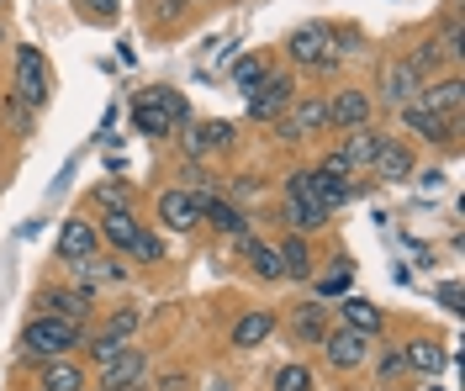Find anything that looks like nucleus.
Instances as JSON below:
<instances>
[{
  "label": "nucleus",
  "instance_id": "22",
  "mask_svg": "<svg viewBox=\"0 0 465 391\" xmlns=\"http://www.w3.org/2000/svg\"><path fill=\"white\" fill-rule=\"evenodd\" d=\"M376 175H381L386 185L412 181V153H407L397 138H386V143H381V153H376Z\"/></svg>",
  "mask_w": 465,
  "mask_h": 391
},
{
  "label": "nucleus",
  "instance_id": "39",
  "mask_svg": "<svg viewBox=\"0 0 465 391\" xmlns=\"http://www.w3.org/2000/svg\"><path fill=\"white\" fill-rule=\"evenodd\" d=\"M376 376H381V386H386V381H397V376H407V360H402V349H386V355L376 360Z\"/></svg>",
  "mask_w": 465,
  "mask_h": 391
},
{
  "label": "nucleus",
  "instance_id": "34",
  "mask_svg": "<svg viewBox=\"0 0 465 391\" xmlns=\"http://www.w3.org/2000/svg\"><path fill=\"white\" fill-rule=\"evenodd\" d=\"M270 74H275V69H270L264 59H243V64H238V74H232V80H238V91H243V95H254V91L264 85V80H270Z\"/></svg>",
  "mask_w": 465,
  "mask_h": 391
},
{
  "label": "nucleus",
  "instance_id": "17",
  "mask_svg": "<svg viewBox=\"0 0 465 391\" xmlns=\"http://www.w3.org/2000/svg\"><path fill=\"white\" fill-rule=\"evenodd\" d=\"M238 249H243V265L260 275V280H286L275 243H264V239H254V233H243V239H238Z\"/></svg>",
  "mask_w": 465,
  "mask_h": 391
},
{
  "label": "nucleus",
  "instance_id": "45",
  "mask_svg": "<svg viewBox=\"0 0 465 391\" xmlns=\"http://www.w3.org/2000/svg\"><path fill=\"white\" fill-rule=\"evenodd\" d=\"M185 386H191L185 376H164V381H159V391H185Z\"/></svg>",
  "mask_w": 465,
  "mask_h": 391
},
{
  "label": "nucleus",
  "instance_id": "35",
  "mask_svg": "<svg viewBox=\"0 0 465 391\" xmlns=\"http://www.w3.org/2000/svg\"><path fill=\"white\" fill-rule=\"evenodd\" d=\"M122 349H133V344H127V338H116V333H95V338H90V360H95V365H112Z\"/></svg>",
  "mask_w": 465,
  "mask_h": 391
},
{
  "label": "nucleus",
  "instance_id": "10",
  "mask_svg": "<svg viewBox=\"0 0 465 391\" xmlns=\"http://www.w3.org/2000/svg\"><path fill=\"white\" fill-rule=\"evenodd\" d=\"M159 222L174 228V233H191L202 228V207H196V191L174 185V191H159Z\"/></svg>",
  "mask_w": 465,
  "mask_h": 391
},
{
  "label": "nucleus",
  "instance_id": "25",
  "mask_svg": "<svg viewBox=\"0 0 465 391\" xmlns=\"http://www.w3.org/2000/svg\"><path fill=\"white\" fill-rule=\"evenodd\" d=\"M312 196H318V207L333 217L339 207H349V201H354V185H349V181H333V175H318V170H312Z\"/></svg>",
  "mask_w": 465,
  "mask_h": 391
},
{
  "label": "nucleus",
  "instance_id": "33",
  "mask_svg": "<svg viewBox=\"0 0 465 391\" xmlns=\"http://www.w3.org/2000/svg\"><path fill=\"white\" fill-rule=\"evenodd\" d=\"M95 207H101V211H133V185H127V181L95 185Z\"/></svg>",
  "mask_w": 465,
  "mask_h": 391
},
{
  "label": "nucleus",
  "instance_id": "36",
  "mask_svg": "<svg viewBox=\"0 0 465 391\" xmlns=\"http://www.w3.org/2000/svg\"><path fill=\"white\" fill-rule=\"evenodd\" d=\"M138 323H143V312H138V307H122V312H112V318H106V328H101V333H116V338H127V344H133Z\"/></svg>",
  "mask_w": 465,
  "mask_h": 391
},
{
  "label": "nucleus",
  "instance_id": "42",
  "mask_svg": "<svg viewBox=\"0 0 465 391\" xmlns=\"http://www.w3.org/2000/svg\"><path fill=\"white\" fill-rule=\"evenodd\" d=\"M5 117L16 122V132H32V112L16 101V95H5Z\"/></svg>",
  "mask_w": 465,
  "mask_h": 391
},
{
  "label": "nucleus",
  "instance_id": "1",
  "mask_svg": "<svg viewBox=\"0 0 465 391\" xmlns=\"http://www.w3.org/2000/svg\"><path fill=\"white\" fill-rule=\"evenodd\" d=\"M16 349H22V360H64L69 349H80V323H69V318H54V312H37L22 338H16Z\"/></svg>",
  "mask_w": 465,
  "mask_h": 391
},
{
  "label": "nucleus",
  "instance_id": "16",
  "mask_svg": "<svg viewBox=\"0 0 465 391\" xmlns=\"http://www.w3.org/2000/svg\"><path fill=\"white\" fill-rule=\"evenodd\" d=\"M328 122H333V127H344V132L371 127V95H365V91H339L333 101H328Z\"/></svg>",
  "mask_w": 465,
  "mask_h": 391
},
{
  "label": "nucleus",
  "instance_id": "3",
  "mask_svg": "<svg viewBox=\"0 0 465 391\" xmlns=\"http://www.w3.org/2000/svg\"><path fill=\"white\" fill-rule=\"evenodd\" d=\"M281 217H286L291 233H318V228H328V211L318 207V196H312V170H291L286 175V207H281Z\"/></svg>",
  "mask_w": 465,
  "mask_h": 391
},
{
  "label": "nucleus",
  "instance_id": "18",
  "mask_svg": "<svg viewBox=\"0 0 465 391\" xmlns=\"http://www.w3.org/2000/svg\"><path fill=\"white\" fill-rule=\"evenodd\" d=\"M270 333H275V312L270 307H254V312H243L232 323V349H260Z\"/></svg>",
  "mask_w": 465,
  "mask_h": 391
},
{
  "label": "nucleus",
  "instance_id": "26",
  "mask_svg": "<svg viewBox=\"0 0 465 391\" xmlns=\"http://www.w3.org/2000/svg\"><path fill=\"white\" fill-rule=\"evenodd\" d=\"M402 360H407V370H418V376H439V370H444V349H439L434 338H412L402 349Z\"/></svg>",
  "mask_w": 465,
  "mask_h": 391
},
{
  "label": "nucleus",
  "instance_id": "2",
  "mask_svg": "<svg viewBox=\"0 0 465 391\" xmlns=\"http://www.w3.org/2000/svg\"><path fill=\"white\" fill-rule=\"evenodd\" d=\"M286 54H291V64L328 74V69H339V59H344V43H339V32L328 27V22H307V27L291 32Z\"/></svg>",
  "mask_w": 465,
  "mask_h": 391
},
{
  "label": "nucleus",
  "instance_id": "30",
  "mask_svg": "<svg viewBox=\"0 0 465 391\" xmlns=\"http://www.w3.org/2000/svg\"><path fill=\"white\" fill-rule=\"evenodd\" d=\"M74 275H80L74 286H85V291H95L101 280H106V286L127 280V270H122V265H112V259H85V265H74Z\"/></svg>",
  "mask_w": 465,
  "mask_h": 391
},
{
  "label": "nucleus",
  "instance_id": "19",
  "mask_svg": "<svg viewBox=\"0 0 465 391\" xmlns=\"http://www.w3.org/2000/svg\"><path fill=\"white\" fill-rule=\"evenodd\" d=\"M381 143H386V132H376V127H354L344 138V164L349 170H365V164H376V153H381Z\"/></svg>",
  "mask_w": 465,
  "mask_h": 391
},
{
  "label": "nucleus",
  "instance_id": "11",
  "mask_svg": "<svg viewBox=\"0 0 465 391\" xmlns=\"http://www.w3.org/2000/svg\"><path fill=\"white\" fill-rule=\"evenodd\" d=\"M238 138H232V122H191L185 127V153L191 159H212V153H228Z\"/></svg>",
  "mask_w": 465,
  "mask_h": 391
},
{
  "label": "nucleus",
  "instance_id": "32",
  "mask_svg": "<svg viewBox=\"0 0 465 391\" xmlns=\"http://www.w3.org/2000/svg\"><path fill=\"white\" fill-rule=\"evenodd\" d=\"M270 391H318V381H312L307 365H281V370L270 376Z\"/></svg>",
  "mask_w": 465,
  "mask_h": 391
},
{
  "label": "nucleus",
  "instance_id": "37",
  "mask_svg": "<svg viewBox=\"0 0 465 391\" xmlns=\"http://www.w3.org/2000/svg\"><path fill=\"white\" fill-rule=\"evenodd\" d=\"M127 254H133L138 265H159V259H164V243L153 239L148 228H138V239H133V249H127Z\"/></svg>",
  "mask_w": 465,
  "mask_h": 391
},
{
  "label": "nucleus",
  "instance_id": "14",
  "mask_svg": "<svg viewBox=\"0 0 465 391\" xmlns=\"http://www.w3.org/2000/svg\"><path fill=\"white\" fill-rule=\"evenodd\" d=\"M90 307H95V291H85V286H54V291L43 297V312L69 318V323H85Z\"/></svg>",
  "mask_w": 465,
  "mask_h": 391
},
{
  "label": "nucleus",
  "instance_id": "29",
  "mask_svg": "<svg viewBox=\"0 0 465 391\" xmlns=\"http://www.w3.org/2000/svg\"><path fill=\"white\" fill-rule=\"evenodd\" d=\"M386 318H381V307L376 301H365V297H349L344 301V328H354V333H376Z\"/></svg>",
  "mask_w": 465,
  "mask_h": 391
},
{
  "label": "nucleus",
  "instance_id": "20",
  "mask_svg": "<svg viewBox=\"0 0 465 391\" xmlns=\"http://www.w3.org/2000/svg\"><path fill=\"white\" fill-rule=\"evenodd\" d=\"M138 228H143V222H138L133 211H101V222H95V233H101V243H112V249H122V254L133 249V239H138Z\"/></svg>",
  "mask_w": 465,
  "mask_h": 391
},
{
  "label": "nucleus",
  "instance_id": "6",
  "mask_svg": "<svg viewBox=\"0 0 465 391\" xmlns=\"http://www.w3.org/2000/svg\"><path fill=\"white\" fill-rule=\"evenodd\" d=\"M322 360L333 370H360L371 360V333H354V328H328L322 333Z\"/></svg>",
  "mask_w": 465,
  "mask_h": 391
},
{
  "label": "nucleus",
  "instance_id": "21",
  "mask_svg": "<svg viewBox=\"0 0 465 391\" xmlns=\"http://www.w3.org/2000/svg\"><path fill=\"white\" fill-rule=\"evenodd\" d=\"M402 122L418 132V138H429V143H450V138H455V122H450V117H434V112H423L418 101H412V106H402Z\"/></svg>",
  "mask_w": 465,
  "mask_h": 391
},
{
  "label": "nucleus",
  "instance_id": "5",
  "mask_svg": "<svg viewBox=\"0 0 465 391\" xmlns=\"http://www.w3.org/2000/svg\"><path fill=\"white\" fill-rule=\"evenodd\" d=\"M16 101L27 106V112H43L48 106V64L37 48H16Z\"/></svg>",
  "mask_w": 465,
  "mask_h": 391
},
{
  "label": "nucleus",
  "instance_id": "41",
  "mask_svg": "<svg viewBox=\"0 0 465 391\" xmlns=\"http://www.w3.org/2000/svg\"><path fill=\"white\" fill-rule=\"evenodd\" d=\"M232 196H238L243 207H249V201H260V181H254V175H232Z\"/></svg>",
  "mask_w": 465,
  "mask_h": 391
},
{
  "label": "nucleus",
  "instance_id": "48",
  "mask_svg": "<svg viewBox=\"0 0 465 391\" xmlns=\"http://www.w3.org/2000/svg\"><path fill=\"white\" fill-rule=\"evenodd\" d=\"M0 37H5V32H0Z\"/></svg>",
  "mask_w": 465,
  "mask_h": 391
},
{
  "label": "nucleus",
  "instance_id": "31",
  "mask_svg": "<svg viewBox=\"0 0 465 391\" xmlns=\"http://www.w3.org/2000/svg\"><path fill=\"white\" fill-rule=\"evenodd\" d=\"M407 69H412V74L429 85L439 69H444V54H439V43H418V48H412V59H407Z\"/></svg>",
  "mask_w": 465,
  "mask_h": 391
},
{
  "label": "nucleus",
  "instance_id": "27",
  "mask_svg": "<svg viewBox=\"0 0 465 391\" xmlns=\"http://www.w3.org/2000/svg\"><path fill=\"white\" fill-rule=\"evenodd\" d=\"M133 127H138V132H148V138H164V132H174V122L164 117V106H153V101H143V95H133Z\"/></svg>",
  "mask_w": 465,
  "mask_h": 391
},
{
  "label": "nucleus",
  "instance_id": "40",
  "mask_svg": "<svg viewBox=\"0 0 465 391\" xmlns=\"http://www.w3.org/2000/svg\"><path fill=\"white\" fill-rule=\"evenodd\" d=\"M318 175H333V181H349V175H354V170H349V164H344V153L333 149V153H322Z\"/></svg>",
  "mask_w": 465,
  "mask_h": 391
},
{
  "label": "nucleus",
  "instance_id": "15",
  "mask_svg": "<svg viewBox=\"0 0 465 391\" xmlns=\"http://www.w3.org/2000/svg\"><path fill=\"white\" fill-rule=\"evenodd\" d=\"M418 91H423V80L407 69V59H397V64L381 69V95H386V106H412Z\"/></svg>",
  "mask_w": 465,
  "mask_h": 391
},
{
  "label": "nucleus",
  "instance_id": "12",
  "mask_svg": "<svg viewBox=\"0 0 465 391\" xmlns=\"http://www.w3.org/2000/svg\"><path fill=\"white\" fill-rule=\"evenodd\" d=\"M196 207H202V222H212L217 233H228V239H243V233H249V217L232 207V201H223V196L196 191Z\"/></svg>",
  "mask_w": 465,
  "mask_h": 391
},
{
  "label": "nucleus",
  "instance_id": "46",
  "mask_svg": "<svg viewBox=\"0 0 465 391\" xmlns=\"http://www.w3.org/2000/svg\"><path fill=\"white\" fill-rule=\"evenodd\" d=\"M206 391H238V386H232V381H212Z\"/></svg>",
  "mask_w": 465,
  "mask_h": 391
},
{
  "label": "nucleus",
  "instance_id": "9",
  "mask_svg": "<svg viewBox=\"0 0 465 391\" xmlns=\"http://www.w3.org/2000/svg\"><path fill=\"white\" fill-rule=\"evenodd\" d=\"M291 101H296V80H291V74H270L260 91L249 95V117L254 122H275Z\"/></svg>",
  "mask_w": 465,
  "mask_h": 391
},
{
  "label": "nucleus",
  "instance_id": "43",
  "mask_svg": "<svg viewBox=\"0 0 465 391\" xmlns=\"http://www.w3.org/2000/svg\"><path fill=\"white\" fill-rule=\"evenodd\" d=\"M85 5V16H95V22H116V0H80Z\"/></svg>",
  "mask_w": 465,
  "mask_h": 391
},
{
  "label": "nucleus",
  "instance_id": "38",
  "mask_svg": "<svg viewBox=\"0 0 465 391\" xmlns=\"http://www.w3.org/2000/svg\"><path fill=\"white\" fill-rule=\"evenodd\" d=\"M439 54H444V64H460V59H465V37H460V22H455V16H450V27H444Z\"/></svg>",
  "mask_w": 465,
  "mask_h": 391
},
{
  "label": "nucleus",
  "instance_id": "8",
  "mask_svg": "<svg viewBox=\"0 0 465 391\" xmlns=\"http://www.w3.org/2000/svg\"><path fill=\"white\" fill-rule=\"evenodd\" d=\"M95 249H101L95 222H85V217H69V222L58 228V259H64V265H85V259H95Z\"/></svg>",
  "mask_w": 465,
  "mask_h": 391
},
{
  "label": "nucleus",
  "instance_id": "44",
  "mask_svg": "<svg viewBox=\"0 0 465 391\" xmlns=\"http://www.w3.org/2000/svg\"><path fill=\"white\" fill-rule=\"evenodd\" d=\"M439 301H444L450 312H460V291H455V286H444V291H439Z\"/></svg>",
  "mask_w": 465,
  "mask_h": 391
},
{
  "label": "nucleus",
  "instance_id": "47",
  "mask_svg": "<svg viewBox=\"0 0 465 391\" xmlns=\"http://www.w3.org/2000/svg\"><path fill=\"white\" fill-rule=\"evenodd\" d=\"M0 5H5V0H0Z\"/></svg>",
  "mask_w": 465,
  "mask_h": 391
},
{
  "label": "nucleus",
  "instance_id": "7",
  "mask_svg": "<svg viewBox=\"0 0 465 391\" xmlns=\"http://www.w3.org/2000/svg\"><path fill=\"white\" fill-rule=\"evenodd\" d=\"M148 376V349H122L112 365H101V391H138Z\"/></svg>",
  "mask_w": 465,
  "mask_h": 391
},
{
  "label": "nucleus",
  "instance_id": "23",
  "mask_svg": "<svg viewBox=\"0 0 465 391\" xmlns=\"http://www.w3.org/2000/svg\"><path fill=\"white\" fill-rule=\"evenodd\" d=\"M37 391H85V370L69 360H48L43 365V381H37Z\"/></svg>",
  "mask_w": 465,
  "mask_h": 391
},
{
  "label": "nucleus",
  "instance_id": "13",
  "mask_svg": "<svg viewBox=\"0 0 465 391\" xmlns=\"http://www.w3.org/2000/svg\"><path fill=\"white\" fill-rule=\"evenodd\" d=\"M460 101H465L460 74H450V80H429V85L418 91V106H423V112H434V117H450V122H455V112H460Z\"/></svg>",
  "mask_w": 465,
  "mask_h": 391
},
{
  "label": "nucleus",
  "instance_id": "24",
  "mask_svg": "<svg viewBox=\"0 0 465 391\" xmlns=\"http://www.w3.org/2000/svg\"><path fill=\"white\" fill-rule=\"evenodd\" d=\"M275 254H281V270H286L291 280H307V275H312V243L302 239V233H291Z\"/></svg>",
  "mask_w": 465,
  "mask_h": 391
},
{
  "label": "nucleus",
  "instance_id": "4",
  "mask_svg": "<svg viewBox=\"0 0 465 391\" xmlns=\"http://www.w3.org/2000/svg\"><path fill=\"white\" fill-rule=\"evenodd\" d=\"M328 127V101H318V95H296L286 112L275 117V138L281 143H296V138H312V132H322Z\"/></svg>",
  "mask_w": 465,
  "mask_h": 391
},
{
  "label": "nucleus",
  "instance_id": "28",
  "mask_svg": "<svg viewBox=\"0 0 465 391\" xmlns=\"http://www.w3.org/2000/svg\"><path fill=\"white\" fill-rule=\"evenodd\" d=\"M291 333H296L302 344H322L328 323H322V307H318V301H307V307H296V312H291Z\"/></svg>",
  "mask_w": 465,
  "mask_h": 391
}]
</instances>
